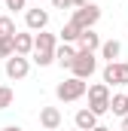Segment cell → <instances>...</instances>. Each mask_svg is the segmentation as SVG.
Here are the masks:
<instances>
[{
    "label": "cell",
    "mask_w": 128,
    "mask_h": 131,
    "mask_svg": "<svg viewBox=\"0 0 128 131\" xmlns=\"http://www.w3.org/2000/svg\"><path fill=\"white\" fill-rule=\"evenodd\" d=\"M55 52H58V43H55V34H46L40 31L34 37V64L40 67H49L55 61Z\"/></svg>",
    "instance_id": "obj_1"
},
{
    "label": "cell",
    "mask_w": 128,
    "mask_h": 131,
    "mask_svg": "<svg viewBox=\"0 0 128 131\" xmlns=\"http://www.w3.org/2000/svg\"><path fill=\"white\" fill-rule=\"evenodd\" d=\"M110 85L107 82H95V85H89V110L95 113V116H104V113H110Z\"/></svg>",
    "instance_id": "obj_2"
},
{
    "label": "cell",
    "mask_w": 128,
    "mask_h": 131,
    "mask_svg": "<svg viewBox=\"0 0 128 131\" xmlns=\"http://www.w3.org/2000/svg\"><path fill=\"white\" fill-rule=\"evenodd\" d=\"M55 95H58V101H64V104H73V101H79V98H86V95H89V85H86V79L70 76V79L58 82Z\"/></svg>",
    "instance_id": "obj_3"
},
{
    "label": "cell",
    "mask_w": 128,
    "mask_h": 131,
    "mask_svg": "<svg viewBox=\"0 0 128 131\" xmlns=\"http://www.w3.org/2000/svg\"><path fill=\"white\" fill-rule=\"evenodd\" d=\"M76 28H82V31H92L98 21H101V6L98 3H89V6H82V9H73V18H70Z\"/></svg>",
    "instance_id": "obj_4"
},
{
    "label": "cell",
    "mask_w": 128,
    "mask_h": 131,
    "mask_svg": "<svg viewBox=\"0 0 128 131\" xmlns=\"http://www.w3.org/2000/svg\"><path fill=\"white\" fill-rule=\"evenodd\" d=\"M73 76L76 79H89L92 73L98 70V58H95V52H76V61H73Z\"/></svg>",
    "instance_id": "obj_5"
},
{
    "label": "cell",
    "mask_w": 128,
    "mask_h": 131,
    "mask_svg": "<svg viewBox=\"0 0 128 131\" xmlns=\"http://www.w3.org/2000/svg\"><path fill=\"white\" fill-rule=\"evenodd\" d=\"M104 82L107 85H128V64H122V61H113V64L104 67Z\"/></svg>",
    "instance_id": "obj_6"
},
{
    "label": "cell",
    "mask_w": 128,
    "mask_h": 131,
    "mask_svg": "<svg viewBox=\"0 0 128 131\" xmlns=\"http://www.w3.org/2000/svg\"><path fill=\"white\" fill-rule=\"evenodd\" d=\"M28 73H31V61H28L25 55L6 58V76H9V79H25Z\"/></svg>",
    "instance_id": "obj_7"
},
{
    "label": "cell",
    "mask_w": 128,
    "mask_h": 131,
    "mask_svg": "<svg viewBox=\"0 0 128 131\" xmlns=\"http://www.w3.org/2000/svg\"><path fill=\"white\" fill-rule=\"evenodd\" d=\"M61 122H64V116H61L58 107H43V110H40V125L46 131H58Z\"/></svg>",
    "instance_id": "obj_8"
},
{
    "label": "cell",
    "mask_w": 128,
    "mask_h": 131,
    "mask_svg": "<svg viewBox=\"0 0 128 131\" xmlns=\"http://www.w3.org/2000/svg\"><path fill=\"white\" fill-rule=\"evenodd\" d=\"M25 25H28V31H46L49 28V12L46 9H28L25 12Z\"/></svg>",
    "instance_id": "obj_9"
},
{
    "label": "cell",
    "mask_w": 128,
    "mask_h": 131,
    "mask_svg": "<svg viewBox=\"0 0 128 131\" xmlns=\"http://www.w3.org/2000/svg\"><path fill=\"white\" fill-rule=\"evenodd\" d=\"M101 37H98L95 31H82L79 34V40H76V49L79 52H101Z\"/></svg>",
    "instance_id": "obj_10"
},
{
    "label": "cell",
    "mask_w": 128,
    "mask_h": 131,
    "mask_svg": "<svg viewBox=\"0 0 128 131\" xmlns=\"http://www.w3.org/2000/svg\"><path fill=\"white\" fill-rule=\"evenodd\" d=\"M34 37L37 34H28V31H18L15 37H12V43H15V55H34Z\"/></svg>",
    "instance_id": "obj_11"
},
{
    "label": "cell",
    "mask_w": 128,
    "mask_h": 131,
    "mask_svg": "<svg viewBox=\"0 0 128 131\" xmlns=\"http://www.w3.org/2000/svg\"><path fill=\"white\" fill-rule=\"evenodd\" d=\"M73 122H76V128L79 131H95L98 128V116L89 110V107H82V110H76V116H73Z\"/></svg>",
    "instance_id": "obj_12"
},
{
    "label": "cell",
    "mask_w": 128,
    "mask_h": 131,
    "mask_svg": "<svg viewBox=\"0 0 128 131\" xmlns=\"http://www.w3.org/2000/svg\"><path fill=\"white\" fill-rule=\"evenodd\" d=\"M76 52H79V49H76L73 43H61V46H58V52H55V61H58L61 67H73Z\"/></svg>",
    "instance_id": "obj_13"
},
{
    "label": "cell",
    "mask_w": 128,
    "mask_h": 131,
    "mask_svg": "<svg viewBox=\"0 0 128 131\" xmlns=\"http://www.w3.org/2000/svg\"><path fill=\"white\" fill-rule=\"evenodd\" d=\"M119 55H122V43H119V40H107V43L101 46V58H107V64L119 61Z\"/></svg>",
    "instance_id": "obj_14"
},
{
    "label": "cell",
    "mask_w": 128,
    "mask_h": 131,
    "mask_svg": "<svg viewBox=\"0 0 128 131\" xmlns=\"http://www.w3.org/2000/svg\"><path fill=\"white\" fill-rule=\"evenodd\" d=\"M110 113L119 116V119H125V116H128V95H125V92H119V95L110 98Z\"/></svg>",
    "instance_id": "obj_15"
},
{
    "label": "cell",
    "mask_w": 128,
    "mask_h": 131,
    "mask_svg": "<svg viewBox=\"0 0 128 131\" xmlns=\"http://www.w3.org/2000/svg\"><path fill=\"white\" fill-rule=\"evenodd\" d=\"M79 34H82V28H76L73 21H67V25L61 28V43H76Z\"/></svg>",
    "instance_id": "obj_16"
},
{
    "label": "cell",
    "mask_w": 128,
    "mask_h": 131,
    "mask_svg": "<svg viewBox=\"0 0 128 131\" xmlns=\"http://www.w3.org/2000/svg\"><path fill=\"white\" fill-rule=\"evenodd\" d=\"M15 21L9 18V15H0V37H15Z\"/></svg>",
    "instance_id": "obj_17"
},
{
    "label": "cell",
    "mask_w": 128,
    "mask_h": 131,
    "mask_svg": "<svg viewBox=\"0 0 128 131\" xmlns=\"http://www.w3.org/2000/svg\"><path fill=\"white\" fill-rule=\"evenodd\" d=\"M15 55V43L12 37H0V58H12Z\"/></svg>",
    "instance_id": "obj_18"
},
{
    "label": "cell",
    "mask_w": 128,
    "mask_h": 131,
    "mask_svg": "<svg viewBox=\"0 0 128 131\" xmlns=\"http://www.w3.org/2000/svg\"><path fill=\"white\" fill-rule=\"evenodd\" d=\"M12 98H15L12 89H9V85H0V110H9V107H12Z\"/></svg>",
    "instance_id": "obj_19"
},
{
    "label": "cell",
    "mask_w": 128,
    "mask_h": 131,
    "mask_svg": "<svg viewBox=\"0 0 128 131\" xmlns=\"http://www.w3.org/2000/svg\"><path fill=\"white\" fill-rule=\"evenodd\" d=\"M25 6H28V0H6V9H12V12H18Z\"/></svg>",
    "instance_id": "obj_20"
},
{
    "label": "cell",
    "mask_w": 128,
    "mask_h": 131,
    "mask_svg": "<svg viewBox=\"0 0 128 131\" xmlns=\"http://www.w3.org/2000/svg\"><path fill=\"white\" fill-rule=\"evenodd\" d=\"M52 6H55V9H76L73 0H52Z\"/></svg>",
    "instance_id": "obj_21"
},
{
    "label": "cell",
    "mask_w": 128,
    "mask_h": 131,
    "mask_svg": "<svg viewBox=\"0 0 128 131\" xmlns=\"http://www.w3.org/2000/svg\"><path fill=\"white\" fill-rule=\"evenodd\" d=\"M89 3H92V0H73V6H76V9H82V6H89Z\"/></svg>",
    "instance_id": "obj_22"
},
{
    "label": "cell",
    "mask_w": 128,
    "mask_h": 131,
    "mask_svg": "<svg viewBox=\"0 0 128 131\" xmlns=\"http://www.w3.org/2000/svg\"><path fill=\"white\" fill-rule=\"evenodd\" d=\"M119 131H128V116L122 119V125H119Z\"/></svg>",
    "instance_id": "obj_23"
},
{
    "label": "cell",
    "mask_w": 128,
    "mask_h": 131,
    "mask_svg": "<svg viewBox=\"0 0 128 131\" xmlns=\"http://www.w3.org/2000/svg\"><path fill=\"white\" fill-rule=\"evenodd\" d=\"M3 131H22V128H15V125H6V128H3Z\"/></svg>",
    "instance_id": "obj_24"
},
{
    "label": "cell",
    "mask_w": 128,
    "mask_h": 131,
    "mask_svg": "<svg viewBox=\"0 0 128 131\" xmlns=\"http://www.w3.org/2000/svg\"><path fill=\"white\" fill-rule=\"evenodd\" d=\"M95 131H113V128H107V125H98V128Z\"/></svg>",
    "instance_id": "obj_25"
},
{
    "label": "cell",
    "mask_w": 128,
    "mask_h": 131,
    "mask_svg": "<svg viewBox=\"0 0 128 131\" xmlns=\"http://www.w3.org/2000/svg\"><path fill=\"white\" fill-rule=\"evenodd\" d=\"M73 131H79V128H73Z\"/></svg>",
    "instance_id": "obj_26"
}]
</instances>
